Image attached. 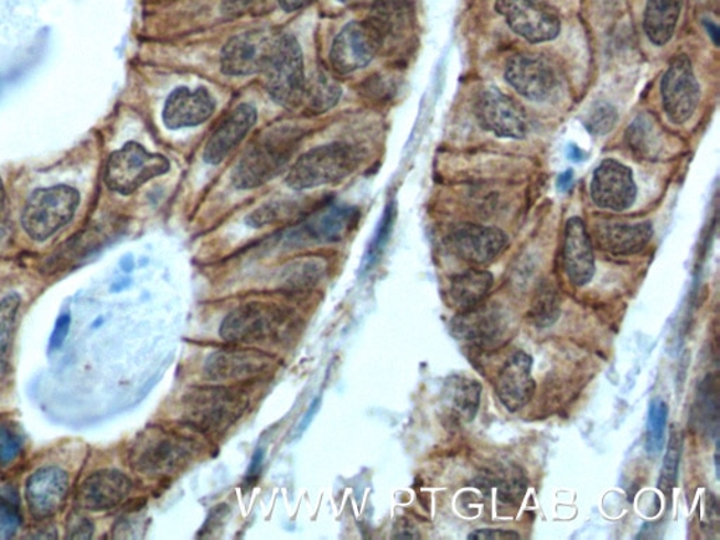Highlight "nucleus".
Here are the masks:
<instances>
[{
  "instance_id": "1",
  "label": "nucleus",
  "mask_w": 720,
  "mask_h": 540,
  "mask_svg": "<svg viewBox=\"0 0 720 540\" xmlns=\"http://www.w3.org/2000/svg\"><path fill=\"white\" fill-rule=\"evenodd\" d=\"M303 139L298 127L278 125L269 127L244 152L233 172V183L241 191L265 185L278 176L292 161Z\"/></svg>"
},
{
  "instance_id": "2",
  "label": "nucleus",
  "mask_w": 720,
  "mask_h": 540,
  "mask_svg": "<svg viewBox=\"0 0 720 540\" xmlns=\"http://www.w3.org/2000/svg\"><path fill=\"white\" fill-rule=\"evenodd\" d=\"M238 385H211L189 390L182 399L183 420L206 435H222L241 420L249 407Z\"/></svg>"
},
{
  "instance_id": "3",
  "label": "nucleus",
  "mask_w": 720,
  "mask_h": 540,
  "mask_svg": "<svg viewBox=\"0 0 720 540\" xmlns=\"http://www.w3.org/2000/svg\"><path fill=\"white\" fill-rule=\"evenodd\" d=\"M197 451L195 438L170 428L151 426L132 442L129 465L138 475L166 477L182 471Z\"/></svg>"
},
{
  "instance_id": "4",
  "label": "nucleus",
  "mask_w": 720,
  "mask_h": 540,
  "mask_svg": "<svg viewBox=\"0 0 720 540\" xmlns=\"http://www.w3.org/2000/svg\"><path fill=\"white\" fill-rule=\"evenodd\" d=\"M362 152L345 142H331L298 158L286 176V185L294 191H308L338 183L359 168Z\"/></svg>"
},
{
  "instance_id": "5",
  "label": "nucleus",
  "mask_w": 720,
  "mask_h": 540,
  "mask_svg": "<svg viewBox=\"0 0 720 540\" xmlns=\"http://www.w3.org/2000/svg\"><path fill=\"white\" fill-rule=\"evenodd\" d=\"M293 313L275 303H247L233 310L219 325L218 335L229 344H262L282 338L292 327Z\"/></svg>"
},
{
  "instance_id": "6",
  "label": "nucleus",
  "mask_w": 720,
  "mask_h": 540,
  "mask_svg": "<svg viewBox=\"0 0 720 540\" xmlns=\"http://www.w3.org/2000/svg\"><path fill=\"white\" fill-rule=\"evenodd\" d=\"M265 88L275 104L294 107L304 98L305 79L303 51L292 34H278L268 64L262 71Z\"/></svg>"
},
{
  "instance_id": "7",
  "label": "nucleus",
  "mask_w": 720,
  "mask_h": 540,
  "mask_svg": "<svg viewBox=\"0 0 720 540\" xmlns=\"http://www.w3.org/2000/svg\"><path fill=\"white\" fill-rule=\"evenodd\" d=\"M80 195L76 188L58 185L39 188L25 203L22 224L34 241H45L73 220L79 207Z\"/></svg>"
},
{
  "instance_id": "8",
  "label": "nucleus",
  "mask_w": 720,
  "mask_h": 540,
  "mask_svg": "<svg viewBox=\"0 0 720 540\" xmlns=\"http://www.w3.org/2000/svg\"><path fill=\"white\" fill-rule=\"evenodd\" d=\"M170 170L171 162L166 156L152 154L138 142L131 141L110 155L105 182L110 191L131 195L148 181L165 175Z\"/></svg>"
},
{
  "instance_id": "9",
  "label": "nucleus",
  "mask_w": 720,
  "mask_h": 540,
  "mask_svg": "<svg viewBox=\"0 0 720 540\" xmlns=\"http://www.w3.org/2000/svg\"><path fill=\"white\" fill-rule=\"evenodd\" d=\"M385 35L369 18L362 22H351L336 35L330 51L332 68L342 75L366 68L375 60Z\"/></svg>"
},
{
  "instance_id": "10",
  "label": "nucleus",
  "mask_w": 720,
  "mask_h": 540,
  "mask_svg": "<svg viewBox=\"0 0 720 540\" xmlns=\"http://www.w3.org/2000/svg\"><path fill=\"white\" fill-rule=\"evenodd\" d=\"M276 365L273 355L252 348H224L213 353L204 361L207 380L217 385H243L257 380Z\"/></svg>"
},
{
  "instance_id": "11",
  "label": "nucleus",
  "mask_w": 720,
  "mask_h": 540,
  "mask_svg": "<svg viewBox=\"0 0 720 540\" xmlns=\"http://www.w3.org/2000/svg\"><path fill=\"white\" fill-rule=\"evenodd\" d=\"M495 10L526 42H551L560 33V19L545 0H495Z\"/></svg>"
},
{
  "instance_id": "12",
  "label": "nucleus",
  "mask_w": 720,
  "mask_h": 540,
  "mask_svg": "<svg viewBox=\"0 0 720 540\" xmlns=\"http://www.w3.org/2000/svg\"><path fill=\"white\" fill-rule=\"evenodd\" d=\"M662 99L664 111L674 125L687 123L696 114L701 88L687 55H678L668 66L662 80Z\"/></svg>"
},
{
  "instance_id": "13",
  "label": "nucleus",
  "mask_w": 720,
  "mask_h": 540,
  "mask_svg": "<svg viewBox=\"0 0 720 540\" xmlns=\"http://www.w3.org/2000/svg\"><path fill=\"white\" fill-rule=\"evenodd\" d=\"M474 111L480 126L502 139H524L529 121L524 107L498 89L483 90Z\"/></svg>"
},
{
  "instance_id": "14",
  "label": "nucleus",
  "mask_w": 720,
  "mask_h": 540,
  "mask_svg": "<svg viewBox=\"0 0 720 540\" xmlns=\"http://www.w3.org/2000/svg\"><path fill=\"white\" fill-rule=\"evenodd\" d=\"M276 34L252 30L234 35L224 45L222 71L228 76H248L262 73L272 54Z\"/></svg>"
},
{
  "instance_id": "15",
  "label": "nucleus",
  "mask_w": 720,
  "mask_h": 540,
  "mask_svg": "<svg viewBox=\"0 0 720 540\" xmlns=\"http://www.w3.org/2000/svg\"><path fill=\"white\" fill-rule=\"evenodd\" d=\"M511 321L499 305L480 303L464 310L452 321L453 334L459 339L477 346L503 344L508 339Z\"/></svg>"
},
{
  "instance_id": "16",
  "label": "nucleus",
  "mask_w": 720,
  "mask_h": 540,
  "mask_svg": "<svg viewBox=\"0 0 720 540\" xmlns=\"http://www.w3.org/2000/svg\"><path fill=\"white\" fill-rule=\"evenodd\" d=\"M637 187L633 173L615 160L602 161L591 182V198L595 206L611 212H625L633 206Z\"/></svg>"
},
{
  "instance_id": "17",
  "label": "nucleus",
  "mask_w": 720,
  "mask_h": 540,
  "mask_svg": "<svg viewBox=\"0 0 720 540\" xmlns=\"http://www.w3.org/2000/svg\"><path fill=\"white\" fill-rule=\"evenodd\" d=\"M69 493V477L60 467H43L25 483V501L39 521L53 518L64 508Z\"/></svg>"
},
{
  "instance_id": "18",
  "label": "nucleus",
  "mask_w": 720,
  "mask_h": 540,
  "mask_svg": "<svg viewBox=\"0 0 720 540\" xmlns=\"http://www.w3.org/2000/svg\"><path fill=\"white\" fill-rule=\"evenodd\" d=\"M449 242L459 258L484 264L494 261L504 251L508 237L497 227L464 223L452 229Z\"/></svg>"
},
{
  "instance_id": "19",
  "label": "nucleus",
  "mask_w": 720,
  "mask_h": 540,
  "mask_svg": "<svg viewBox=\"0 0 720 540\" xmlns=\"http://www.w3.org/2000/svg\"><path fill=\"white\" fill-rule=\"evenodd\" d=\"M505 80L524 98L534 101L549 99L558 79L551 66L535 55H515L505 68Z\"/></svg>"
},
{
  "instance_id": "20",
  "label": "nucleus",
  "mask_w": 720,
  "mask_h": 540,
  "mask_svg": "<svg viewBox=\"0 0 720 540\" xmlns=\"http://www.w3.org/2000/svg\"><path fill=\"white\" fill-rule=\"evenodd\" d=\"M216 100L206 88L191 90L182 86L172 91L163 106L162 120L166 129L181 130L196 127L211 119Z\"/></svg>"
},
{
  "instance_id": "21",
  "label": "nucleus",
  "mask_w": 720,
  "mask_h": 540,
  "mask_svg": "<svg viewBox=\"0 0 720 540\" xmlns=\"http://www.w3.org/2000/svg\"><path fill=\"white\" fill-rule=\"evenodd\" d=\"M132 482L119 471L95 472L82 482L76 501L86 511H107L130 496Z\"/></svg>"
},
{
  "instance_id": "22",
  "label": "nucleus",
  "mask_w": 720,
  "mask_h": 540,
  "mask_svg": "<svg viewBox=\"0 0 720 540\" xmlns=\"http://www.w3.org/2000/svg\"><path fill=\"white\" fill-rule=\"evenodd\" d=\"M535 387L533 358L524 350H518L505 361L495 380L498 399L511 412L528 404L535 395Z\"/></svg>"
},
{
  "instance_id": "23",
  "label": "nucleus",
  "mask_w": 720,
  "mask_h": 540,
  "mask_svg": "<svg viewBox=\"0 0 720 540\" xmlns=\"http://www.w3.org/2000/svg\"><path fill=\"white\" fill-rule=\"evenodd\" d=\"M357 217L359 214L355 207L325 206L320 212L311 214L292 237L308 242H338L354 229Z\"/></svg>"
},
{
  "instance_id": "24",
  "label": "nucleus",
  "mask_w": 720,
  "mask_h": 540,
  "mask_svg": "<svg viewBox=\"0 0 720 540\" xmlns=\"http://www.w3.org/2000/svg\"><path fill=\"white\" fill-rule=\"evenodd\" d=\"M257 120V109L252 105L241 104L235 107L204 147V162L208 165H218L223 162L224 158L252 130Z\"/></svg>"
},
{
  "instance_id": "25",
  "label": "nucleus",
  "mask_w": 720,
  "mask_h": 540,
  "mask_svg": "<svg viewBox=\"0 0 720 540\" xmlns=\"http://www.w3.org/2000/svg\"><path fill=\"white\" fill-rule=\"evenodd\" d=\"M563 263L567 277L574 287H585L595 273L594 251L583 220L570 218L566 224Z\"/></svg>"
},
{
  "instance_id": "26",
  "label": "nucleus",
  "mask_w": 720,
  "mask_h": 540,
  "mask_svg": "<svg viewBox=\"0 0 720 540\" xmlns=\"http://www.w3.org/2000/svg\"><path fill=\"white\" fill-rule=\"evenodd\" d=\"M653 238L648 222L602 223L595 226V241L602 251L614 255H635L645 249Z\"/></svg>"
},
{
  "instance_id": "27",
  "label": "nucleus",
  "mask_w": 720,
  "mask_h": 540,
  "mask_svg": "<svg viewBox=\"0 0 720 540\" xmlns=\"http://www.w3.org/2000/svg\"><path fill=\"white\" fill-rule=\"evenodd\" d=\"M627 145L643 160H658L666 154L667 134L655 116L642 114L626 131Z\"/></svg>"
},
{
  "instance_id": "28",
  "label": "nucleus",
  "mask_w": 720,
  "mask_h": 540,
  "mask_svg": "<svg viewBox=\"0 0 720 540\" xmlns=\"http://www.w3.org/2000/svg\"><path fill=\"white\" fill-rule=\"evenodd\" d=\"M482 397V385L464 376H452L443 390V404L449 415L459 422H470L476 417Z\"/></svg>"
},
{
  "instance_id": "29",
  "label": "nucleus",
  "mask_w": 720,
  "mask_h": 540,
  "mask_svg": "<svg viewBox=\"0 0 720 540\" xmlns=\"http://www.w3.org/2000/svg\"><path fill=\"white\" fill-rule=\"evenodd\" d=\"M681 9L683 0H647L643 28L647 39L657 47L673 39Z\"/></svg>"
},
{
  "instance_id": "30",
  "label": "nucleus",
  "mask_w": 720,
  "mask_h": 540,
  "mask_svg": "<svg viewBox=\"0 0 720 540\" xmlns=\"http://www.w3.org/2000/svg\"><path fill=\"white\" fill-rule=\"evenodd\" d=\"M493 282V274L487 270L469 269L466 272L456 274L452 279L451 289H449L451 302L459 312L472 309L474 305L483 303Z\"/></svg>"
},
{
  "instance_id": "31",
  "label": "nucleus",
  "mask_w": 720,
  "mask_h": 540,
  "mask_svg": "<svg viewBox=\"0 0 720 540\" xmlns=\"http://www.w3.org/2000/svg\"><path fill=\"white\" fill-rule=\"evenodd\" d=\"M410 17L411 9L407 0H376L369 19L387 39L402 32L410 23Z\"/></svg>"
},
{
  "instance_id": "32",
  "label": "nucleus",
  "mask_w": 720,
  "mask_h": 540,
  "mask_svg": "<svg viewBox=\"0 0 720 540\" xmlns=\"http://www.w3.org/2000/svg\"><path fill=\"white\" fill-rule=\"evenodd\" d=\"M340 98V85L332 80L330 76L316 75L310 84L305 85L303 101L316 115L325 114L326 110L338 104Z\"/></svg>"
},
{
  "instance_id": "33",
  "label": "nucleus",
  "mask_w": 720,
  "mask_h": 540,
  "mask_svg": "<svg viewBox=\"0 0 720 540\" xmlns=\"http://www.w3.org/2000/svg\"><path fill=\"white\" fill-rule=\"evenodd\" d=\"M19 307L20 298L18 294L12 293L0 300V379L8 370L10 345H12Z\"/></svg>"
},
{
  "instance_id": "34",
  "label": "nucleus",
  "mask_w": 720,
  "mask_h": 540,
  "mask_svg": "<svg viewBox=\"0 0 720 540\" xmlns=\"http://www.w3.org/2000/svg\"><path fill=\"white\" fill-rule=\"evenodd\" d=\"M24 450L22 428L9 418H0V468L17 463Z\"/></svg>"
},
{
  "instance_id": "35",
  "label": "nucleus",
  "mask_w": 720,
  "mask_h": 540,
  "mask_svg": "<svg viewBox=\"0 0 720 540\" xmlns=\"http://www.w3.org/2000/svg\"><path fill=\"white\" fill-rule=\"evenodd\" d=\"M560 315V302L558 292L551 287H542L536 292L530 317L540 328H548L556 323Z\"/></svg>"
},
{
  "instance_id": "36",
  "label": "nucleus",
  "mask_w": 720,
  "mask_h": 540,
  "mask_svg": "<svg viewBox=\"0 0 720 540\" xmlns=\"http://www.w3.org/2000/svg\"><path fill=\"white\" fill-rule=\"evenodd\" d=\"M668 407L660 399L652 401L648 409L646 450L651 455H658L664 446V432H666Z\"/></svg>"
},
{
  "instance_id": "37",
  "label": "nucleus",
  "mask_w": 720,
  "mask_h": 540,
  "mask_svg": "<svg viewBox=\"0 0 720 540\" xmlns=\"http://www.w3.org/2000/svg\"><path fill=\"white\" fill-rule=\"evenodd\" d=\"M681 452L683 436L680 432L673 431L666 456H664L660 480H658V487H660L663 493H670L676 487Z\"/></svg>"
},
{
  "instance_id": "38",
  "label": "nucleus",
  "mask_w": 720,
  "mask_h": 540,
  "mask_svg": "<svg viewBox=\"0 0 720 540\" xmlns=\"http://www.w3.org/2000/svg\"><path fill=\"white\" fill-rule=\"evenodd\" d=\"M617 121V111L606 101H597L585 115V129L594 136H605L614 129Z\"/></svg>"
},
{
  "instance_id": "39",
  "label": "nucleus",
  "mask_w": 720,
  "mask_h": 540,
  "mask_svg": "<svg viewBox=\"0 0 720 540\" xmlns=\"http://www.w3.org/2000/svg\"><path fill=\"white\" fill-rule=\"evenodd\" d=\"M323 274V267L311 262L299 263L293 270L288 272V277L283 279L286 289L301 290L313 288Z\"/></svg>"
},
{
  "instance_id": "40",
  "label": "nucleus",
  "mask_w": 720,
  "mask_h": 540,
  "mask_svg": "<svg viewBox=\"0 0 720 540\" xmlns=\"http://www.w3.org/2000/svg\"><path fill=\"white\" fill-rule=\"evenodd\" d=\"M395 217V210H393L391 207H387L385 216H383L379 224V228H377L376 236L373 237L369 249H367V268L372 267V264L376 263V261H379L383 249H385L387 241H389Z\"/></svg>"
},
{
  "instance_id": "41",
  "label": "nucleus",
  "mask_w": 720,
  "mask_h": 540,
  "mask_svg": "<svg viewBox=\"0 0 720 540\" xmlns=\"http://www.w3.org/2000/svg\"><path fill=\"white\" fill-rule=\"evenodd\" d=\"M22 523L18 504L0 496V540L10 539L17 534Z\"/></svg>"
},
{
  "instance_id": "42",
  "label": "nucleus",
  "mask_w": 720,
  "mask_h": 540,
  "mask_svg": "<svg viewBox=\"0 0 720 540\" xmlns=\"http://www.w3.org/2000/svg\"><path fill=\"white\" fill-rule=\"evenodd\" d=\"M289 205L283 203H270V205L259 207L252 214H249L247 224L249 227L260 228L269 224L278 223L282 218L290 216Z\"/></svg>"
},
{
  "instance_id": "43",
  "label": "nucleus",
  "mask_w": 720,
  "mask_h": 540,
  "mask_svg": "<svg viewBox=\"0 0 720 540\" xmlns=\"http://www.w3.org/2000/svg\"><path fill=\"white\" fill-rule=\"evenodd\" d=\"M69 327H71V315L69 314L61 315V317L57 320V323H55L53 334H51V338H50L51 350H57L61 348V346L64 345L66 336H68L69 334Z\"/></svg>"
},
{
  "instance_id": "44",
  "label": "nucleus",
  "mask_w": 720,
  "mask_h": 540,
  "mask_svg": "<svg viewBox=\"0 0 720 540\" xmlns=\"http://www.w3.org/2000/svg\"><path fill=\"white\" fill-rule=\"evenodd\" d=\"M94 533V525L85 517H73L68 525V538L89 539Z\"/></svg>"
},
{
  "instance_id": "45",
  "label": "nucleus",
  "mask_w": 720,
  "mask_h": 540,
  "mask_svg": "<svg viewBox=\"0 0 720 540\" xmlns=\"http://www.w3.org/2000/svg\"><path fill=\"white\" fill-rule=\"evenodd\" d=\"M265 455H267V451H265L264 447H258V450L254 452L251 465H249L247 477H245V483H247L248 486H255V483H257L260 475H262Z\"/></svg>"
},
{
  "instance_id": "46",
  "label": "nucleus",
  "mask_w": 720,
  "mask_h": 540,
  "mask_svg": "<svg viewBox=\"0 0 720 540\" xmlns=\"http://www.w3.org/2000/svg\"><path fill=\"white\" fill-rule=\"evenodd\" d=\"M469 539L507 540L519 539V534L513 531H504V529H479V531L470 533Z\"/></svg>"
},
{
  "instance_id": "47",
  "label": "nucleus",
  "mask_w": 720,
  "mask_h": 540,
  "mask_svg": "<svg viewBox=\"0 0 720 540\" xmlns=\"http://www.w3.org/2000/svg\"><path fill=\"white\" fill-rule=\"evenodd\" d=\"M9 226L10 222L7 191H4L3 182L0 180V239L7 237Z\"/></svg>"
},
{
  "instance_id": "48",
  "label": "nucleus",
  "mask_w": 720,
  "mask_h": 540,
  "mask_svg": "<svg viewBox=\"0 0 720 540\" xmlns=\"http://www.w3.org/2000/svg\"><path fill=\"white\" fill-rule=\"evenodd\" d=\"M321 406V397H316V399L311 402L308 412H305V415L303 418V421H301V424L298 428V434L301 435L305 430L311 424V421H313L314 415L316 412H319Z\"/></svg>"
},
{
  "instance_id": "49",
  "label": "nucleus",
  "mask_w": 720,
  "mask_h": 540,
  "mask_svg": "<svg viewBox=\"0 0 720 540\" xmlns=\"http://www.w3.org/2000/svg\"><path fill=\"white\" fill-rule=\"evenodd\" d=\"M311 0H279L280 8L286 13H294L298 10L308 7Z\"/></svg>"
},
{
  "instance_id": "50",
  "label": "nucleus",
  "mask_w": 720,
  "mask_h": 540,
  "mask_svg": "<svg viewBox=\"0 0 720 540\" xmlns=\"http://www.w3.org/2000/svg\"><path fill=\"white\" fill-rule=\"evenodd\" d=\"M573 183V172L567 171L559 177V188L560 191H567Z\"/></svg>"
},
{
  "instance_id": "51",
  "label": "nucleus",
  "mask_w": 720,
  "mask_h": 540,
  "mask_svg": "<svg viewBox=\"0 0 720 540\" xmlns=\"http://www.w3.org/2000/svg\"><path fill=\"white\" fill-rule=\"evenodd\" d=\"M121 268L125 270V272H131V270L135 269V261H132V258H122Z\"/></svg>"
},
{
  "instance_id": "52",
  "label": "nucleus",
  "mask_w": 720,
  "mask_h": 540,
  "mask_svg": "<svg viewBox=\"0 0 720 540\" xmlns=\"http://www.w3.org/2000/svg\"><path fill=\"white\" fill-rule=\"evenodd\" d=\"M707 25H708L709 34H711L713 37V42L718 44L719 30L717 25L712 24L711 22H709V24Z\"/></svg>"
},
{
  "instance_id": "53",
  "label": "nucleus",
  "mask_w": 720,
  "mask_h": 540,
  "mask_svg": "<svg viewBox=\"0 0 720 540\" xmlns=\"http://www.w3.org/2000/svg\"><path fill=\"white\" fill-rule=\"evenodd\" d=\"M129 287H130V280H121V283H117L116 287L111 288V290H115V292H120V290Z\"/></svg>"
},
{
  "instance_id": "54",
  "label": "nucleus",
  "mask_w": 720,
  "mask_h": 540,
  "mask_svg": "<svg viewBox=\"0 0 720 540\" xmlns=\"http://www.w3.org/2000/svg\"><path fill=\"white\" fill-rule=\"evenodd\" d=\"M338 2H341V3H350V2H354V0H338Z\"/></svg>"
}]
</instances>
